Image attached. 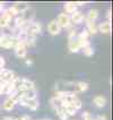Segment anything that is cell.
<instances>
[{
    "label": "cell",
    "instance_id": "277c9868",
    "mask_svg": "<svg viewBox=\"0 0 113 120\" xmlns=\"http://www.w3.org/2000/svg\"><path fill=\"white\" fill-rule=\"evenodd\" d=\"M16 77H17V76H16L15 73H14L13 70H10V69L4 68V69L0 70V83H10V82H13Z\"/></svg>",
    "mask_w": 113,
    "mask_h": 120
},
{
    "label": "cell",
    "instance_id": "9a60e30c",
    "mask_svg": "<svg viewBox=\"0 0 113 120\" xmlns=\"http://www.w3.org/2000/svg\"><path fill=\"white\" fill-rule=\"evenodd\" d=\"M93 103L95 104V107L97 108H103L106 104V99L103 95H96L93 99Z\"/></svg>",
    "mask_w": 113,
    "mask_h": 120
},
{
    "label": "cell",
    "instance_id": "d6a6232c",
    "mask_svg": "<svg viewBox=\"0 0 113 120\" xmlns=\"http://www.w3.org/2000/svg\"><path fill=\"white\" fill-rule=\"evenodd\" d=\"M2 120H16L15 118H13V117H5Z\"/></svg>",
    "mask_w": 113,
    "mask_h": 120
},
{
    "label": "cell",
    "instance_id": "83f0119b",
    "mask_svg": "<svg viewBox=\"0 0 113 120\" xmlns=\"http://www.w3.org/2000/svg\"><path fill=\"white\" fill-rule=\"evenodd\" d=\"M106 17H107V20L111 22V18H112V10L111 9H109L106 11Z\"/></svg>",
    "mask_w": 113,
    "mask_h": 120
},
{
    "label": "cell",
    "instance_id": "e0dca14e",
    "mask_svg": "<svg viewBox=\"0 0 113 120\" xmlns=\"http://www.w3.org/2000/svg\"><path fill=\"white\" fill-rule=\"evenodd\" d=\"M63 8H65V10H66L67 15H68V14L71 15V14H73L75 11H77V8H78V7L76 6L75 2H67V4H65Z\"/></svg>",
    "mask_w": 113,
    "mask_h": 120
},
{
    "label": "cell",
    "instance_id": "2e32d148",
    "mask_svg": "<svg viewBox=\"0 0 113 120\" xmlns=\"http://www.w3.org/2000/svg\"><path fill=\"white\" fill-rule=\"evenodd\" d=\"M88 83L86 82H77V83H75V91H77V92H85L88 90Z\"/></svg>",
    "mask_w": 113,
    "mask_h": 120
},
{
    "label": "cell",
    "instance_id": "8d00e7d4",
    "mask_svg": "<svg viewBox=\"0 0 113 120\" xmlns=\"http://www.w3.org/2000/svg\"><path fill=\"white\" fill-rule=\"evenodd\" d=\"M93 120H95V119H93Z\"/></svg>",
    "mask_w": 113,
    "mask_h": 120
},
{
    "label": "cell",
    "instance_id": "ac0fdd59",
    "mask_svg": "<svg viewBox=\"0 0 113 120\" xmlns=\"http://www.w3.org/2000/svg\"><path fill=\"white\" fill-rule=\"evenodd\" d=\"M86 25H87V31L89 34H96L98 31H97V25L95 24V22H91V20H86Z\"/></svg>",
    "mask_w": 113,
    "mask_h": 120
},
{
    "label": "cell",
    "instance_id": "d6986e66",
    "mask_svg": "<svg viewBox=\"0 0 113 120\" xmlns=\"http://www.w3.org/2000/svg\"><path fill=\"white\" fill-rule=\"evenodd\" d=\"M97 18H98V10L97 9H91L87 14V16L85 17L86 20H91V22H95Z\"/></svg>",
    "mask_w": 113,
    "mask_h": 120
},
{
    "label": "cell",
    "instance_id": "4316f807",
    "mask_svg": "<svg viewBox=\"0 0 113 120\" xmlns=\"http://www.w3.org/2000/svg\"><path fill=\"white\" fill-rule=\"evenodd\" d=\"M5 64H6V61H5V59L0 56V70L1 69H4L5 68Z\"/></svg>",
    "mask_w": 113,
    "mask_h": 120
},
{
    "label": "cell",
    "instance_id": "d4e9b609",
    "mask_svg": "<svg viewBox=\"0 0 113 120\" xmlns=\"http://www.w3.org/2000/svg\"><path fill=\"white\" fill-rule=\"evenodd\" d=\"M68 38H69V39H73V38H77V31H76V28L71 27V28L69 30V34H68Z\"/></svg>",
    "mask_w": 113,
    "mask_h": 120
},
{
    "label": "cell",
    "instance_id": "e575fe53",
    "mask_svg": "<svg viewBox=\"0 0 113 120\" xmlns=\"http://www.w3.org/2000/svg\"><path fill=\"white\" fill-rule=\"evenodd\" d=\"M1 38H2V34L0 33V40H1Z\"/></svg>",
    "mask_w": 113,
    "mask_h": 120
},
{
    "label": "cell",
    "instance_id": "603a6c76",
    "mask_svg": "<svg viewBox=\"0 0 113 120\" xmlns=\"http://www.w3.org/2000/svg\"><path fill=\"white\" fill-rule=\"evenodd\" d=\"M83 53L85 54L86 57H91V56H93L94 54V48L92 45H88V47L84 48L83 49Z\"/></svg>",
    "mask_w": 113,
    "mask_h": 120
},
{
    "label": "cell",
    "instance_id": "1f68e13d",
    "mask_svg": "<svg viewBox=\"0 0 113 120\" xmlns=\"http://www.w3.org/2000/svg\"><path fill=\"white\" fill-rule=\"evenodd\" d=\"M88 117H92V116H91V113H89L88 111H85V112H83V119H84V118H88Z\"/></svg>",
    "mask_w": 113,
    "mask_h": 120
},
{
    "label": "cell",
    "instance_id": "44dd1931",
    "mask_svg": "<svg viewBox=\"0 0 113 120\" xmlns=\"http://www.w3.org/2000/svg\"><path fill=\"white\" fill-rule=\"evenodd\" d=\"M54 110H55V112H57V114H58V117H59L61 120H68V118H69V117H68V114L65 112L63 108L61 107V105H60V107H58L57 109H54Z\"/></svg>",
    "mask_w": 113,
    "mask_h": 120
},
{
    "label": "cell",
    "instance_id": "52a82bcc",
    "mask_svg": "<svg viewBox=\"0 0 113 120\" xmlns=\"http://www.w3.org/2000/svg\"><path fill=\"white\" fill-rule=\"evenodd\" d=\"M11 19H13L11 15L7 11V9H5L4 13L0 14V27L1 28H6L10 24V20Z\"/></svg>",
    "mask_w": 113,
    "mask_h": 120
},
{
    "label": "cell",
    "instance_id": "4dcf8cb0",
    "mask_svg": "<svg viewBox=\"0 0 113 120\" xmlns=\"http://www.w3.org/2000/svg\"><path fill=\"white\" fill-rule=\"evenodd\" d=\"M95 120H106V117H105V116H102V114H100V116H97V117L95 118Z\"/></svg>",
    "mask_w": 113,
    "mask_h": 120
},
{
    "label": "cell",
    "instance_id": "8992f818",
    "mask_svg": "<svg viewBox=\"0 0 113 120\" xmlns=\"http://www.w3.org/2000/svg\"><path fill=\"white\" fill-rule=\"evenodd\" d=\"M57 22L59 24V26L62 28V27H69L70 26V17L69 15H67L66 13H60L57 17Z\"/></svg>",
    "mask_w": 113,
    "mask_h": 120
},
{
    "label": "cell",
    "instance_id": "6da1fadb",
    "mask_svg": "<svg viewBox=\"0 0 113 120\" xmlns=\"http://www.w3.org/2000/svg\"><path fill=\"white\" fill-rule=\"evenodd\" d=\"M41 31H42V24L40 22H29L25 28L27 38H33V39H35L37 34L41 33Z\"/></svg>",
    "mask_w": 113,
    "mask_h": 120
},
{
    "label": "cell",
    "instance_id": "ffe728a7",
    "mask_svg": "<svg viewBox=\"0 0 113 120\" xmlns=\"http://www.w3.org/2000/svg\"><path fill=\"white\" fill-rule=\"evenodd\" d=\"M61 107L63 108V110H65V112L68 114V117L75 116V114L77 113V110H76V108L73 107V104H66V105H61Z\"/></svg>",
    "mask_w": 113,
    "mask_h": 120
},
{
    "label": "cell",
    "instance_id": "d590c367",
    "mask_svg": "<svg viewBox=\"0 0 113 120\" xmlns=\"http://www.w3.org/2000/svg\"><path fill=\"white\" fill-rule=\"evenodd\" d=\"M39 120H51V119H39Z\"/></svg>",
    "mask_w": 113,
    "mask_h": 120
},
{
    "label": "cell",
    "instance_id": "5bb4252c",
    "mask_svg": "<svg viewBox=\"0 0 113 120\" xmlns=\"http://www.w3.org/2000/svg\"><path fill=\"white\" fill-rule=\"evenodd\" d=\"M16 105V101L14 100L13 98H7L6 100L4 101V104H2V108H4V110H6V111H10V110H13L14 108Z\"/></svg>",
    "mask_w": 113,
    "mask_h": 120
},
{
    "label": "cell",
    "instance_id": "4fadbf2b",
    "mask_svg": "<svg viewBox=\"0 0 113 120\" xmlns=\"http://www.w3.org/2000/svg\"><path fill=\"white\" fill-rule=\"evenodd\" d=\"M37 98V92L36 90H28V91H25V92H22V96H20L19 100L22 99H25V100H33V99H36Z\"/></svg>",
    "mask_w": 113,
    "mask_h": 120
},
{
    "label": "cell",
    "instance_id": "ba28073f",
    "mask_svg": "<svg viewBox=\"0 0 113 120\" xmlns=\"http://www.w3.org/2000/svg\"><path fill=\"white\" fill-rule=\"evenodd\" d=\"M26 44L24 42H18L17 45L14 48L15 49V53L18 58H25L27 53V49H26Z\"/></svg>",
    "mask_w": 113,
    "mask_h": 120
},
{
    "label": "cell",
    "instance_id": "5b68a950",
    "mask_svg": "<svg viewBox=\"0 0 113 120\" xmlns=\"http://www.w3.org/2000/svg\"><path fill=\"white\" fill-rule=\"evenodd\" d=\"M17 103H19L20 105H23V107H26L28 109H31V110H37L39 107H40V103H39V101L37 99H33V100H25V99H22L19 100Z\"/></svg>",
    "mask_w": 113,
    "mask_h": 120
},
{
    "label": "cell",
    "instance_id": "7c38bea8",
    "mask_svg": "<svg viewBox=\"0 0 113 120\" xmlns=\"http://www.w3.org/2000/svg\"><path fill=\"white\" fill-rule=\"evenodd\" d=\"M112 30V25H111V22L110 20H105V22H102L100 25L97 26V31H100L101 33H110Z\"/></svg>",
    "mask_w": 113,
    "mask_h": 120
},
{
    "label": "cell",
    "instance_id": "8fae6325",
    "mask_svg": "<svg viewBox=\"0 0 113 120\" xmlns=\"http://www.w3.org/2000/svg\"><path fill=\"white\" fill-rule=\"evenodd\" d=\"M68 48H69V51H70V52H78V51L81 50V48H80V45H79V42H78V40H77V38L69 39Z\"/></svg>",
    "mask_w": 113,
    "mask_h": 120
},
{
    "label": "cell",
    "instance_id": "3957f363",
    "mask_svg": "<svg viewBox=\"0 0 113 120\" xmlns=\"http://www.w3.org/2000/svg\"><path fill=\"white\" fill-rule=\"evenodd\" d=\"M34 88H35V84L33 80H29L28 78H19L18 85H17V91L25 92V91L34 90Z\"/></svg>",
    "mask_w": 113,
    "mask_h": 120
},
{
    "label": "cell",
    "instance_id": "30bf717a",
    "mask_svg": "<svg viewBox=\"0 0 113 120\" xmlns=\"http://www.w3.org/2000/svg\"><path fill=\"white\" fill-rule=\"evenodd\" d=\"M69 17H70V23H73V24H80L85 20V15L81 11H78V10L71 14Z\"/></svg>",
    "mask_w": 113,
    "mask_h": 120
},
{
    "label": "cell",
    "instance_id": "cb8c5ba5",
    "mask_svg": "<svg viewBox=\"0 0 113 120\" xmlns=\"http://www.w3.org/2000/svg\"><path fill=\"white\" fill-rule=\"evenodd\" d=\"M88 36H89V33H88L87 30H83L79 34H77L78 40H86V39H88Z\"/></svg>",
    "mask_w": 113,
    "mask_h": 120
},
{
    "label": "cell",
    "instance_id": "836d02e7",
    "mask_svg": "<svg viewBox=\"0 0 113 120\" xmlns=\"http://www.w3.org/2000/svg\"><path fill=\"white\" fill-rule=\"evenodd\" d=\"M32 62H33V61H32V59H27L26 60V64H27V65H31Z\"/></svg>",
    "mask_w": 113,
    "mask_h": 120
},
{
    "label": "cell",
    "instance_id": "7402d4cb",
    "mask_svg": "<svg viewBox=\"0 0 113 120\" xmlns=\"http://www.w3.org/2000/svg\"><path fill=\"white\" fill-rule=\"evenodd\" d=\"M13 6L15 7V9H16L19 14L24 13L27 8H29V5H27V4H15V5H13Z\"/></svg>",
    "mask_w": 113,
    "mask_h": 120
},
{
    "label": "cell",
    "instance_id": "f546056e",
    "mask_svg": "<svg viewBox=\"0 0 113 120\" xmlns=\"http://www.w3.org/2000/svg\"><path fill=\"white\" fill-rule=\"evenodd\" d=\"M5 9H6V8H5V4H4V2H0V14L4 13Z\"/></svg>",
    "mask_w": 113,
    "mask_h": 120
},
{
    "label": "cell",
    "instance_id": "7a4b0ae2",
    "mask_svg": "<svg viewBox=\"0 0 113 120\" xmlns=\"http://www.w3.org/2000/svg\"><path fill=\"white\" fill-rule=\"evenodd\" d=\"M18 41L16 40L14 36L9 34H2V38L0 40V47L5 48V49H11L17 45Z\"/></svg>",
    "mask_w": 113,
    "mask_h": 120
},
{
    "label": "cell",
    "instance_id": "f1b7e54d",
    "mask_svg": "<svg viewBox=\"0 0 113 120\" xmlns=\"http://www.w3.org/2000/svg\"><path fill=\"white\" fill-rule=\"evenodd\" d=\"M16 120H31V118H29V116H27V114H24V116L19 117L18 119H16Z\"/></svg>",
    "mask_w": 113,
    "mask_h": 120
},
{
    "label": "cell",
    "instance_id": "484cf974",
    "mask_svg": "<svg viewBox=\"0 0 113 120\" xmlns=\"http://www.w3.org/2000/svg\"><path fill=\"white\" fill-rule=\"evenodd\" d=\"M73 105L76 108V110H79V109H81V105H83V103H81V101H80V100L76 99V100L73 102Z\"/></svg>",
    "mask_w": 113,
    "mask_h": 120
},
{
    "label": "cell",
    "instance_id": "9c48e42d",
    "mask_svg": "<svg viewBox=\"0 0 113 120\" xmlns=\"http://www.w3.org/2000/svg\"><path fill=\"white\" fill-rule=\"evenodd\" d=\"M47 31H49V33L51 35H57V34H59L61 32V27L59 26L58 22L53 19L47 24Z\"/></svg>",
    "mask_w": 113,
    "mask_h": 120
}]
</instances>
